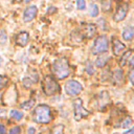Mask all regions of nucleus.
I'll use <instances>...</instances> for the list:
<instances>
[{
    "instance_id": "obj_30",
    "label": "nucleus",
    "mask_w": 134,
    "mask_h": 134,
    "mask_svg": "<svg viewBox=\"0 0 134 134\" xmlns=\"http://www.w3.org/2000/svg\"><path fill=\"white\" fill-rule=\"evenodd\" d=\"M130 66H134V55H132L131 57V59H130Z\"/></svg>"
},
{
    "instance_id": "obj_21",
    "label": "nucleus",
    "mask_w": 134,
    "mask_h": 134,
    "mask_svg": "<svg viewBox=\"0 0 134 134\" xmlns=\"http://www.w3.org/2000/svg\"><path fill=\"white\" fill-rule=\"evenodd\" d=\"M76 6L80 10H83L86 8V2L85 0H76Z\"/></svg>"
},
{
    "instance_id": "obj_1",
    "label": "nucleus",
    "mask_w": 134,
    "mask_h": 134,
    "mask_svg": "<svg viewBox=\"0 0 134 134\" xmlns=\"http://www.w3.org/2000/svg\"><path fill=\"white\" fill-rule=\"evenodd\" d=\"M52 72L59 80H63L69 75V64L67 59L60 58L52 64Z\"/></svg>"
},
{
    "instance_id": "obj_15",
    "label": "nucleus",
    "mask_w": 134,
    "mask_h": 134,
    "mask_svg": "<svg viewBox=\"0 0 134 134\" xmlns=\"http://www.w3.org/2000/svg\"><path fill=\"white\" fill-rule=\"evenodd\" d=\"M34 105H35V99H29V100H26L25 103H23L21 105V108L24 110H29L34 107Z\"/></svg>"
},
{
    "instance_id": "obj_27",
    "label": "nucleus",
    "mask_w": 134,
    "mask_h": 134,
    "mask_svg": "<svg viewBox=\"0 0 134 134\" xmlns=\"http://www.w3.org/2000/svg\"><path fill=\"white\" fill-rule=\"evenodd\" d=\"M129 79H130L131 83L134 85V69H132V70L130 71V73H129Z\"/></svg>"
},
{
    "instance_id": "obj_20",
    "label": "nucleus",
    "mask_w": 134,
    "mask_h": 134,
    "mask_svg": "<svg viewBox=\"0 0 134 134\" xmlns=\"http://www.w3.org/2000/svg\"><path fill=\"white\" fill-rule=\"evenodd\" d=\"M98 6L96 5V4H92L91 5V9H90V15H91V17H97V15H98Z\"/></svg>"
},
{
    "instance_id": "obj_29",
    "label": "nucleus",
    "mask_w": 134,
    "mask_h": 134,
    "mask_svg": "<svg viewBox=\"0 0 134 134\" xmlns=\"http://www.w3.org/2000/svg\"><path fill=\"white\" fill-rule=\"evenodd\" d=\"M0 134H5V127L3 125H0Z\"/></svg>"
},
{
    "instance_id": "obj_2",
    "label": "nucleus",
    "mask_w": 134,
    "mask_h": 134,
    "mask_svg": "<svg viewBox=\"0 0 134 134\" xmlns=\"http://www.w3.org/2000/svg\"><path fill=\"white\" fill-rule=\"evenodd\" d=\"M34 119L40 124H47L51 119L50 108L47 105H39L34 111Z\"/></svg>"
},
{
    "instance_id": "obj_12",
    "label": "nucleus",
    "mask_w": 134,
    "mask_h": 134,
    "mask_svg": "<svg viewBox=\"0 0 134 134\" xmlns=\"http://www.w3.org/2000/svg\"><path fill=\"white\" fill-rule=\"evenodd\" d=\"M122 38L126 41H130L134 38V27L132 26H127L122 30Z\"/></svg>"
},
{
    "instance_id": "obj_17",
    "label": "nucleus",
    "mask_w": 134,
    "mask_h": 134,
    "mask_svg": "<svg viewBox=\"0 0 134 134\" xmlns=\"http://www.w3.org/2000/svg\"><path fill=\"white\" fill-rule=\"evenodd\" d=\"M107 61H108V57H100V58H98V59L96 60L95 64H96L97 67H104V66L106 65Z\"/></svg>"
},
{
    "instance_id": "obj_22",
    "label": "nucleus",
    "mask_w": 134,
    "mask_h": 134,
    "mask_svg": "<svg viewBox=\"0 0 134 134\" xmlns=\"http://www.w3.org/2000/svg\"><path fill=\"white\" fill-rule=\"evenodd\" d=\"M6 82H7V79L4 77L3 75H0V89H2V88L5 86Z\"/></svg>"
},
{
    "instance_id": "obj_24",
    "label": "nucleus",
    "mask_w": 134,
    "mask_h": 134,
    "mask_svg": "<svg viewBox=\"0 0 134 134\" xmlns=\"http://www.w3.org/2000/svg\"><path fill=\"white\" fill-rule=\"evenodd\" d=\"M0 42H1V44H4V43L6 42V35H5L4 30L1 31V35H0Z\"/></svg>"
},
{
    "instance_id": "obj_16",
    "label": "nucleus",
    "mask_w": 134,
    "mask_h": 134,
    "mask_svg": "<svg viewBox=\"0 0 134 134\" xmlns=\"http://www.w3.org/2000/svg\"><path fill=\"white\" fill-rule=\"evenodd\" d=\"M10 116L16 119V120H20L23 117V113L21 111H17V110H12L10 111Z\"/></svg>"
},
{
    "instance_id": "obj_11",
    "label": "nucleus",
    "mask_w": 134,
    "mask_h": 134,
    "mask_svg": "<svg viewBox=\"0 0 134 134\" xmlns=\"http://www.w3.org/2000/svg\"><path fill=\"white\" fill-rule=\"evenodd\" d=\"M29 40V35L27 31H21L16 37V43L20 46H25Z\"/></svg>"
},
{
    "instance_id": "obj_7",
    "label": "nucleus",
    "mask_w": 134,
    "mask_h": 134,
    "mask_svg": "<svg viewBox=\"0 0 134 134\" xmlns=\"http://www.w3.org/2000/svg\"><path fill=\"white\" fill-rule=\"evenodd\" d=\"M128 7H129V5L127 3H122L117 7L116 13H115L114 18H113L115 22H120L126 18L127 13H128Z\"/></svg>"
},
{
    "instance_id": "obj_31",
    "label": "nucleus",
    "mask_w": 134,
    "mask_h": 134,
    "mask_svg": "<svg viewBox=\"0 0 134 134\" xmlns=\"http://www.w3.org/2000/svg\"><path fill=\"white\" fill-rule=\"evenodd\" d=\"M124 134H134V128H132V129H130L129 131H127V132H125Z\"/></svg>"
},
{
    "instance_id": "obj_26",
    "label": "nucleus",
    "mask_w": 134,
    "mask_h": 134,
    "mask_svg": "<svg viewBox=\"0 0 134 134\" xmlns=\"http://www.w3.org/2000/svg\"><path fill=\"white\" fill-rule=\"evenodd\" d=\"M20 128L19 127H15V128H13L10 131H9V134H20Z\"/></svg>"
},
{
    "instance_id": "obj_9",
    "label": "nucleus",
    "mask_w": 134,
    "mask_h": 134,
    "mask_svg": "<svg viewBox=\"0 0 134 134\" xmlns=\"http://www.w3.org/2000/svg\"><path fill=\"white\" fill-rule=\"evenodd\" d=\"M37 13H38V8L37 6L35 5H31L29 7H27L24 12V15H23V20L25 22H30L36 16H37Z\"/></svg>"
},
{
    "instance_id": "obj_32",
    "label": "nucleus",
    "mask_w": 134,
    "mask_h": 134,
    "mask_svg": "<svg viewBox=\"0 0 134 134\" xmlns=\"http://www.w3.org/2000/svg\"><path fill=\"white\" fill-rule=\"evenodd\" d=\"M55 10H57V9H55V7H53V6H52V7H49V9H48V12H47V13H48V14H50L51 12H55Z\"/></svg>"
},
{
    "instance_id": "obj_18",
    "label": "nucleus",
    "mask_w": 134,
    "mask_h": 134,
    "mask_svg": "<svg viewBox=\"0 0 134 134\" xmlns=\"http://www.w3.org/2000/svg\"><path fill=\"white\" fill-rule=\"evenodd\" d=\"M132 124H133V120H132V118L131 117H129V116H127L122 121H121V128H129L130 126H132Z\"/></svg>"
},
{
    "instance_id": "obj_4",
    "label": "nucleus",
    "mask_w": 134,
    "mask_h": 134,
    "mask_svg": "<svg viewBox=\"0 0 134 134\" xmlns=\"http://www.w3.org/2000/svg\"><path fill=\"white\" fill-rule=\"evenodd\" d=\"M108 49V39L106 36H99L95 39L94 44L92 46V53L98 54L106 52Z\"/></svg>"
},
{
    "instance_id": "obj_23",
    "label": "nucleus",
    "mask_w": 134,
    "mask_h": 134,
    "mask_svg": "<svg viewBox=\"0 0 134 134\" xmlns=\"http://www.w3.org/2000/svg\"><path fill=\"white\" fill-rule=\"evenodd\" d=\"M86 71L89 73V74H92L93 72H94V69H93V66L90 64V63H88L87 64V67H86Z\"/></svg>"
},
{
    "instance_id": "obj_14",
    "label": "nucleus",
    "mask_w": 134,
    "mask_h": 134,
    "mask_svg": "<svg viewBox=\"0 0 134 134\" xmlns=\"http://www.w3.org/2000/svg\"><path fill=\"white\" fill-rule=\"evenodd\" d=\"M113 79H114L115 83H117V84L120 83V82L122 81V71H121L120 69L115 70L114 73H113Z\"/></svg>"
},
{
    "instance_id": "obj_10",
    "label": "nucleus",
    "mask_w": 134,
    "mask_h": 134,
    "mask_svg": "<svg viewBox=\"0 0 134 134\" xmlns=\"http://www.w3.org/2000/svg\"><path fill=\"white\" fill-rule=\"evenodd\" d=\"M126 48V45L124 43H121L119 40L117 39H113V42H112V50H113V53L115 55H119Z\"/></svg>"
},
{
    "instance_id": "obj_13",
    "label": "nucleus",
    "mask_w": 134,
    "mask_h": 134,
    "mask_svg": "<svg viewBox=\"0 0 134 134\" xmlns=\"http://www.w3.org/2000/svg\"><path fill=\"white\" fill-rule=\"evenodd\" d=\"M99 98V100H98V104H99V108H103V107H105L108 103H109V99H110V97H109V95H108V93L106 92V91H103V92H100L99 93V96H98Z\"/></svg>"
},
{
    "instance_id": "obj_36",
    "label": "nucleus",
    "mask_w": 134,
    "mask_h": 134,
    "mask_svg": "<svg viewBox=\"0 0 134 134\" xmlns=\"http://www.w3.org/2000/svg\"><path fill=\"white\" fill-rule=\"evenodd\" d=\"M1 63H2V59H1V57H0V65H1Z\"/></svg>"
},
{
    "instance_id": "obj_6",
    "label": "nucleus",
    "mask_w": 134,
    "mask_h": 134,
    "mask_svg": "<svg viewBox=\"0 0 134 134\" xmlns=\"http://www.w3.org/2000/svg\"><path fill=\"white\" fill-rule=\"evenodd\" d=\"M73 106H74V118L76 120H80L82 117H85L89 114V112L83 107L82 100L80 98H77L73 102Z\"/></svg>"
},
{
    "instance_id": "obj_5",
    "label": "nucleus",
    "mask_w": 134,
    "mask_h": 134,
    "mask_svg": "<svg viewBox=\"0 0 134 134\" xmlns=\"http://www.w3.org/2000/svg\"><path fill=\"white\" fill-rule=\"evenodd\" d=\"M65 90L69 95H77L82 92L83 87L82 85L76 81H69L66 83Z\"/></svg>"
},
{
    "instance_id": "obj_19",
    "label": "nucleus",
    "mask_w": 134,
    "mask_h": 134,
    "mask_svg": "<svg viewBox=\"0 0 134 134\" xmlns=\"http://www.w3.org/2000/svg\"><path fill=\"white\" fill-rule=\"evenodd\" d=\"M132 54V51L131 50H128L124 55H122V58H121V60H120V65L121 66H124V65H126V63H127V61H128V59H129V57Z\"/></svg>"
},
{
    "instance_id": "obj_8",
    "label": "nucleus",
    "mask_w": 134,
    "mask_h": 134,
    "mask_svg": "<svg viewBox=\"0 0 134 134\" xmlns=\"http://www.w3.org/2000/svg\"><path fill=\"white\" fill-rule=\"evenodd\" d=\"M96 34V26L94 24H83L82 26V37L90 39Z\"/></svg>"
},
{
    "instance_id": "obj_35",
    "label": "nucleus",
    "mask_w": 134,
    "mask_h": 134,
    "mask_svg": "<svg viewBox=\"0 0 134 134\" xmlns=\"http://www.w3.org/2000/svg\"><path fill=\"white\" fill-rule=\"evenodd\" d=\"M30 1H31V0H24V2H25V3H29Z\"/></svg>"
},
{
    "instance_id": "obj_25",
    "label": "nucleus",
    "mask_w": 134,
    "mask_h": 134,
    "mask_svg": "<svg viewBox=\"0 0 134 134\" xmlns=\"http://www.w3.org/2000/svg\"><path fill=\"white\" fill-rule=\"evenodd\" d=\"M23 84H24V86H25L26 88H29V87L31 86L32 82H31L29 79H24V80H23Z\"/></svg>"
},
{
    "instance_id": "obj_33",
    "label": "nucleus",
    "mask_w": 134,
    "mask_h": 134,
    "mask_svg": "<svg viewBox=\"0 0 134 134\" xmlns=\"http://www.w3.org/2000/svg\"><path fill=\"white\" fill-rule=\"evenodd\" d=\"M35 133V129L34 128H29L28 129V134H34Z\"/></svg>"
},
{
    "instance_id": "obj_28",
    "label": "nucleus",
    "mask_w": 134,
    "mask_h": 134,
    "mask_svg": "<svg viewBox=\"0 0 134 134\" xmlns=\"http://www.w3.org/2000/svg\"><path fill=\"white\" fill-rule=\"evenodd\" d=\"M62 130H63L62 127H57V128L53 130L52 134H62Z\"/></svg>"
},
{
    "instance_id": "obj_3",
    "label": "nucleus",
    "mask_w": 134,
    "mask_h": 134,
    "mask_svg": "<svg viewBox=\"0 0 134 134\" xmlns=\"http://www.w3.org/2000/svg\"><path fill=\"white\" fill-rule=\"evenodd\" d=\"M42 87L46 95H54L60 91V85L51 75H46L44 77Z\"/></svg>"
},
{
    "instance_id": "obj_34",
    "label": "nucleus",
    "mask_w": 134,
    "mask_h": 134,
    "mask_svg": "<svg viewBox=\"0 0 134 134\" xmlns=\"http://www.w3.org/2000/svg\"><path fill=\"white\" fill-rule=\"evenodd\" d=\"M5 110H0V116H4L5 115Z\"/></svg>"
}]
</instances>
